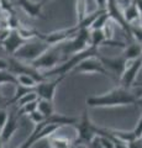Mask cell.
<instances>
[{"label":"cell","mask_w":142,"mask_h":148,"mask_svg":"<svg viewBox=\"0 0 142 148\" xmlns=\"http://www.w3.org/2000/svg\"><path fill=\"white\" fill-rule=\"evenodd\" d=\"M137 98L135 92L122 86L114 88L106 94L89 96L85 99V106L88 108H115V106L136 105Z\"/></svg>","instance_id":"1"},{"label":"cell","mask_w":142,"mask_h":148,"mask_svg":"<svg viewBox=\"0 0 142 148\" xmlns=\"http://www.w3.org/2000/svg\"><path fill=\"white\" fill-rule=\"evenodd\" d=\"M74 127L77 131V137L73 138V145L75 147L85 146L88 148L90 142L97 136V126L90 121V117L88 114V106L84 108L83 114H82L80 119L78 120V122L74 125Z\"/></svg>","instance_id":"2"},{"label":"cell","mask_w":142,"mask_h":148,"mask_svg":"<svg viewBox=\"0 0 142 148\" xmlns=\"http://www.w3.org/2000/svg\"><path fill=\"white\" fill-rule=\"evenodd\" d=\"M64 61H67V59L61 54L58 46L56 45V46H51L45 53H42L38 58H36L35 61L30 62L29 64L40 72H46L49 71V69L56 68Z\"/></svg>","instance_id":"3"},{"label":"cell","mask_w":142,"mask_h":148,"mask_svg":"<svg viewBox=\"0 0 142 148\" xmlns=\"http://www.w3.org/2000/svg\"><path fill=\"white\" fill-rule=\"evenodd\" d=\"M49 47H51V46H49L48 43H46L45 41L35 37V38L27 41V42L12 56V57L20 59V61H22V62L30 63V62L35 61L36 58H38L40 56L42 53H45Z\"/></svg>","instance_id":"4"},{"label":"cell","mask_w":142,"mask_h":148,"mask_svg":"<svg viewBox=\"0 0 142 148\" xmlns=\"http://www.w3.org/2000/svg\"><path fill=\"white\" fill-rule=\"evenodd\" d=\"M77 73L78 74H102V75L108 77L114 82H116L114 75L103 66V63L100 62V59L98 57H89L79 62L71 72V74H77Z\"/></svg>","instance_id":"5"},{"label":"cell","mask_w":142,"mask_h":148,"mask_svg":"<svg viewBox=\"0 0 142 148\" xmlns=\"http://www.w3.org/2000/svg\"><path fill=\"white\" fill-rule=\"evenodd\" d=\"M106 12L111 18V21H115L120 26V29L123 31V34L127 36L130 42H132L131 35H130V24L125 20L122 14V9L120 6L117 0H106Z\"/></svg>","instance_id":"6"},{"label":"cell","mask_w":142,"mask_h":148,"mask_svg":"<svg viewBox=\"0 0 142 148\" xmlns=\"http://www.w3.org/2000/svg\"><path fill=\"white\" fill-rule=\"evenodd\" d=\"M141 69H142V61L140 58L135 59V61L127 62L125 71L121 74L120 79H119L120 86L125 88V89H131V88L135 85V80H136V78L139 75Z\"/></svg>","instance_id":"7"},{"label":"cell","mask_w":142,"mask_h":148,"mask_svg":"<svg viewBox=\"0 0 142 148\" xmlns=\"http://www.w3.org/2000/svg\"><path fill=\"white\" fill-rule=\"evenodd\" d=\"M98 58L100 59V62L103 63V66L114 75L115 80L119 83V79H120L121 74L123 73V71H125V68L127 66L126 59L123 58L122 56H120V57H113V58L105 57V56H103L102 53L98 56Z\"/></svg>","instance_id":"8"},{"label":"cell","mask_w":142,"mask_h":148,"mask_svg":"<svg viewBox=\"0 0 142 148\" xmlns=\"http://www.w3.org/2000/svg\"><path fill=\"white\" fill-rule=\"evenodd\" d=\"M66 78V75H59L56 77L53 80H43L38 83L35 86V91L38 95V99H46L49 101H53L54 99V94H56V89L58 85L61 84V82Z\"/></svg>","instance_id":"9"},{"label":"cell","mask_w":142,"mask_h":148,"mask_svg":"<svg viewBox=\"0 0 142 148\" xmlns=\"http://www.w3.org/2000/svg\"><path fill=\"white\" fill-rule=\"evenodd\" d=\"M27 41H30V40L22 38L17 30H11L9 36L1 42V46L9 56H14L22 47V46L27 42Z\"/></svg>","instance_id":"10"},{"label":"cell","mask_w":142,"mask_h":148,"mask_svg":"<svg viewBox=\"0 0 142 148\" xmlns=\"http://www.w3.org/2000/svg\"><path fill=\"white\" fill-rule=\"evenodd\" d=\"M19 117L20 116L17 114V110L9 112V117L6 120L5 125L0 130V138H1L3 143H8L11 140L14 133L19 130Z\"/></svg>","instance_id":"11"},{"label":"cell","mask_w":142,"mask_h":148,"mask_svg":"<svg viewBox=\"0 0 142 148\" xmlns=\"http://www.w3.org/2000/svg\"><path fill=\"white\" fill-rule=\"evenodd\" d=\"M16 5L20 6L27 16L32 18H45L42 15V8L45 5L43 1L35 3L31 0H16Z\"/></svg>","instance_id":"12"},{"label":"cell","mask_w":142,"mask_h":148,"mask_svg":"<svg viewBox=\"0 0 142 148\" xmlns=\"http://www.w3.org/2000/svg\"><path fill=\"white\" fill-rule=\"evenodd\" d=\"M142 54V46L139 42H129V45L125 46V48L122 51V57L126 59L127 62L130 61H135V59H139Z\"/></svg>","instance_id":"13"},{"label":"cell","mask_w":142,"mask_h":148,"mask_svg":"<svg viewBox=\"0 0 142 148\" xmlns=\"http://www.w3.org/2000/svg\"><path fill=\"white\" fill-rule=\"evenodd\" d=\"M122 14H123V17H125V20L129 22V24H135L136 21H139V18H140V11L137 10V8L136 5L134 4V1H131L129 3V5L125 6L122 9Z\"/></svg>","instance_id":"14"},{"label":"cell","mask_w":142,"mask_h":148,"mask_svg":"<svg viewBox=\"0 0 142 148\" xmlns=\"http://www.w3.org/2000/svg\"><path fill=\"white\" fill-rule=\"evenodd\" d=\"M47 140H48V145L51 148H69L72 146H74L73 145V140H69V138L62 137V136L52 135Z\"/></svg>","instance_id":"15"},{"label":"cell","mask_w":142,"mask_h":148,"mask_svg":"<svg viewBox=\"0 0 142 148\" xmlns=\"http://www.w3.org/2000/svg\"><path fill=\"white\" fill-rule=\"evenodd\" d=\"M106 40V36L104 34V30H90V42L89 46L95 48L102 47L103 43Z\"/></svg>","instance_id":"16"},{"label":"cell","mask_w":142,"mask_h":148,"mask_svg":"<svg viewBox=\"0 0 142 148\" xmlns=\"http://www.w3.org/2000/svg\"><path fill=\"white\" fill-rule=\"evenodd\" d=\"M37 110L45 117H49L51 115L54 114V106L53 101L46 100V99H38L37 101Z\"/></svg>","instance_id":"17"},{"label":"cell","mask_w":142,"mask_h":148,"mask_svg":"<svg viewBox=\"0 0 142 148\" xmlns=\"http://www.w3.org/2000/svg\"><path fill=\"white\" fill-rule=\"evenodd\" d=\"M108 130L110 131L111 135H114L116 138H119L120 141L125 142V143H127V142H130L132 140H135V138H137L135 136L134 131H121V130H113V128H108Z\"/></svg>","instance_id":"18"},{"label":"cell","mask_w":142,"mask_h":148,"mask_svg":"<svg viewBox=\"0 0 142 148\" xmlns=\"http://www.w3.org/2000/svg\"><path fill=\"white\" fill-rule=\"evenodd\" d=\"M5 84H12V85H17V75L12 74L9 71H0V86L5 85Z\"/></svg>","instance_id":"19"},{"label":"cell","mask_w":142,"mask_h":148,"mask_svg":"<svg viewBox=\"0 0 142 148\" xmlns=\"http://www.w3.org/2000/svg\"><path fill=\"white\" fill-rule=\"evenodd\" d=\"M110 20H111V18H110V16L108 15V12H104L95 18L89 30H102V29H104L105 25H106Z\"/></svg>","instance_id":"20"},{"label":"cell","mask_w":142,"mask_h":148,"mask_svg":"<svg viewBox=\"0 0 142 148\" xmlns=\"http://www.w3.org/2000/svg\"><path fill=\"white\" fill-rule=\"evenodd\" d=\"M17 82H19L20 85H24L27 88H35L38 84V82L36 80L34 77L27 75V74H19V75H17Z\"/></svg>","instance_id":"21"},{"label":"cell","mask_w":142,"mask_h":148,"mask_svg":"<svg viewBox=\"0 0 142 148\" xmlns=\"http://www.w3.org/2000/svg\"><path fill=\"white\" fill-rule=\"evenodd\" d=\"M130 35H131L132 41L142 43V27L140 25L131 24L130 25Z\"/></svg>","instance_id":"22"},{"label":"cell","mask_w":142,"mask_h":148,"mask_svg":"<svg viewBox=\"0 0 142 148\" xmlns=\"http://www.w3.org/2000/svg\"><path fill=\"white\" fill-rule=\"evenodd\" d=\"M86 0H77V17H78V22L77 24H79V22L83 20V18L86 16Z\"/></svg>","instance_id":"23"},{"label":"cell","mask_w":142,"mask_h":148,"mask_svg":"<svg viewBox=\"0 0 142 148\" xmlns=\"http://www.w3.org/2000/svg\"><path fill=\"white\" fill-rule=\"evenodd\" d=\"M37 101H32V103H29V104H25L20 106V108H17V114H19V116L21 115H29L31 112H34V111L37 110Z\"/></svg>","instance_id":"24"},{"label":"cell","mask_w":142,"mask_h":148,"mask_svg":"<svg viewBox=\"0 0 142 148\" xmlns=\"http://www.w3.org/2000/svg\"><path fill=\"white\" fill-rule=\"evenodd\" d=\"M36 100H38V95L36 94V91L34 90V91L27 92V94H25L21 99H19V101L16 103V105H17V108H20V106H22V105L32 103V101H36Z\"/></svg>","instance_id":"25"},{"label":"cell","mask_w":142,"mask_h":148,"mask_svg":"<svg viewBox=\"0 0 142 148\" xmlns=\"http://www.w3.org/2000/svg\"><path fill=\"white\" fill-rule=\"evenodd\" d=\"M0 8H1L4 14H8V15H16L15 8H14V5L9 1V0H0Z\"/></svg>","instance_id":"26"},{"label":"cell","mask_w":142,"mask_h":148,"mask_svg":"<svg viewBox=\"0 0 142 148\" xmlns=\"http://www.w3.org/2000/svg\"><path fill=\"white\" fill-rule=\"evenodd\" d=\"M29 116V119H30V121L32 122V123H35V125H38V123H41V122H43L45 120H46V117L43 116L42 114L38 110H36V111H34V112H31V114H29L27 115Z\"/></svg>","instance_id":"27"},{"label":"cell","mask_w":142,"mask_h":148,"mask_svg":"<svg viewBox=\"0 0 142 148\" xmlns=\"http://www.w3.org/2000/svg\"><path fill=\"white\" fill-rule=\"evenodd\" d=\"M8 117H9V112H8L6 108H0V130L5 125Z\"/></svg>","instance_id":"28"},{"label":"cell","mask_w":142,"mask_h":148,"mask_svg":"<svg viewBox=\"0 0 142 148\" xmlns=\"http://www.w3.org/2000/svg\"><path fill=\"white\" fill-rule=\"evenodd\" d=\"M127 145V148H142V138H135L130 142L126 143Z\"/></svg>","instance_id":"29"},{"label":"cell","mask_w":142,"mask_h":148,"mask_svg":"<svg viewBox=\"0 0 142 148\" xmlns=\"http://www.w3.org/2000/svg\"><path fill=\"white\" fill-rule=\"evenodd\" d=\"M132 131H134L135 136H136L137 138L142 137V115H141V117H140V120H139V122H137V125H136V127L132 130Z\"/></svg>","instance_id":"30"},{"label":"cell","mask_w":142,"mask_h":148,"mask_svg":"<svg viewBox=\"0 0 142 148\" xmlns=\"http://www.w3.org/2000/svg\"><path fill=\"white\" fill-rule=\"evenodd\" d=\"M88 148H104V147L102 146V143H100L98 136H95V137H94V140L90 142V145H89Z\"/></svg>","instance_id":"31"},{"label":"cell","mask_w":142,"mask_h":148,"mask_svg":"<svg viewBox=\"0 0 142 148\" xmlns=\"http://www.w3.org/2000/svg\"><path fill=\"white\" fill-rule=\"evenodd\" d=\"M8 101H9V99L3 94L1 90H0V108H9V106H8Z\"/></svg>","instance_id":"32"},{"label":"cell","mask_w":142,"mask_h":148,"mask_svg":"<svg viewBox=\"0 0 142 148\" xmlns=\"http://www.w3.org/2000/svg\"><path fill=\"white\" fill-rule=\"evenodd\" d=\"M8 68H9L8 59L0 57V71H8Z\"/></svg>","instance_id":"33"},{"label":"cell","mask_w":142,"mask_h":148,"mask_svg":"<svg viewBox=\"0 0 142 148\" xmlns=\"http://www.w3.org/2000/svg\"><path fill=\"white\" fill-rule=\"evenodd\" d=\"M98 5V9H102V10H106V0H95Z\"/></svg>","instance_id":"34"},{"label":"cell","mask_w":142,"mask_h":148,"mask_svg":"<svg viewBox=\"0 0 142 148\" xmlns=\"http://www.w3.org/2000/svg\"><path fill=\"white\" fill-rule=\"evenodd\" d=\"M132 1H134V4L137 8V10L140 11V14H142V0H132Z\"/></svg>","instance_id":"35"},{"label":"cell","mask_w":142,"mask_h":148,"mask_svg":"<svg viewBox=\"0 0 142 148\" xmlns=\"http://www.w3.org/2000/svg\"><path fill=\"white\" fill-rule=\"evenodd\" d=\"M135 95H136V98H139V96L142 95V84H140V88L137 89V91L135 92Z\"/></svg>","instance_id":"36"},{"label":"cell","mask_w":142,"mask_h":148,"mask_svg":"<svg viewBox=\"0 0 142 148\" xmlns=\"http://www.w3.org/2000/svg\"><path fill=\"white\" fill-rule=\"evenodd\" d=\"M136 105L137 106H142V95L137 98V101H136Z\"/></svg>","instance_id":"37"},{"label":"cell","mask_w":142,"mask_h":148,"mask_svg":"<svg viewBox=\"0 0 142 148\" xmlns=\"http://www.w3.org/2000/svg\"><path fill=\"white\" fill-rule=\"evenodd\" d=\"M139 22H140V26L142 27V14L140 15V18H139Z\"/></svg>","instance_id":"38"},{"label":"cell","mask_w":142,"mask_h":148,"mask_svg":"<svg viewBox=\"0 0 142 148\" xmlns=\"http://www.w3.org/2000/svg\"><path fill=\"white\" fill-rule=\"evenodd\" d=\"M3 146H4V143H3V141H1V138H0V148H3Z\"/></svg>","instance_id":"39"},{"label":"cell","mask_w":142,"mask_h":148,"mask_svg":"<svg viewBox=\"0 0 142 148\" xmlns=\"http://www.w3.org/2000/svg\"><path fill=\"white\" fill-rule=\"evenodd\" d=\"M42 1L46 4V3H48V1H51V0H42Z\"/></svg>","instance_id":"40"},{"label":"cell","mask_w":142,"mask_h":148,"mask_svg":"<svg viewBox=\"0 0 142 148\" xmlns=\"http://www.w3.org/2000/svg\"><path fill=\"white\" fill-rule=\"evenodd\" d=\"M69 148H77V147H75V146H72V147H69Z\"/></svg>","instance_id":"41"},{"label":"cell","mask_w":142,"mask_h":148,"mask_svg":"<svg viewBox=\"0 0 142 148\" xmlns=\"http://www.w3.org/2000/svg\"><path fill=\"white\" fill-rule=\"evenodd\" d=\"M17 148H21V147H20V146H19V147H17Z\"/></svg>","instance_id":"42"},{"label":"cell","mask_w":142,"mask_h":148,"mask_svg":"<svg viewBox=\"0 0 142 148\" xmlns=\"http://www.w3.org/2000/svg\"><path fill=\"white\" fill-rule=\"evenodd\" d=\"M141 46H142V43H141Z\"/></svg>","instance_id":"43"},{"label":"cell","mask_w":142,"mask_h":148,"mask_svg":"<svg viewBox=\"0 0 142 148\" xmlns=\"http://www.w3.org/2000/svg\"><path fill=\"white\" fill-rule=\"evenodd\" d=\"M141 138H142V137H141Z\"/></svg>","instance_id":"44"}]
</instances>
